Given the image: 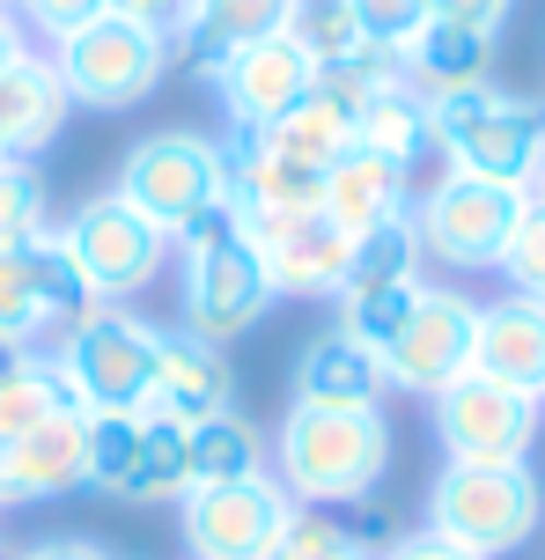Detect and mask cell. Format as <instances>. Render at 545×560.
I'll use <instances>...</instances> for the list:
<instances>
[{
	"label": "cell",
	"instance_id": "obj_19",
	"mask_svg": "<svg viewBox=\"0 0 545 560\" xmlns=\"http://www.w3.org/2000/svg\"><path fill=\"white\" fill-rule=\"evenodd\" d=\"M67 82L45 52L15 59L0 74V163H37L59 133H67Z\"/></svg>",
	"mask_w": 545,
	"mask_h": 560
},
{
	"label": "cell",
	"instance_id": "obj_26",
	"mask_svg": "<svg viewBox=\"0 0 545 560\" xmlns=\"http://www.w3.org/2000/svg\"><path fill=\"white\" fill-rule=\"evenodd\" d=\"M67 413H82V398L67 384V369L52 362V347L23 354V362L0 376V435H29V428L67 420Z\"/></svg>",
	"mask_w": 545,
	"mask_h": 560
},
{
	"label": "cell",
	"instance_id": "obj_29",
	"mask_svg": "<svg viewBox=\"0 0 545 560\" xmlns=\"http://www.w3.org/2000/svg\"><path fill=\"white\" fill-rule=\"evenodd\" d=\"M399 82H405V67H399V52H383V45H362V52L317 67V96H324V104H340L346 118H362L383 89H399Z\"/></svg>",
	"mask_w": 545,
	"mask_h": 560
},
{
	"label": "cell",
	"instance_id": "obj_17",
	"mask_svg": "<svg viewBox=\"0 0 545 560\" xmlns=\"http://www.w3.org/2000/svg\"><path fill=\"white\" fill-rule=\"evenodd\" d=\"M59 494H82V413L0 435V509H37Z\"/></svg>",
	"mask_w": 545,
	"mask_h": 560
},
{
	"label": "cell",
	"instance_id": "obj_43",
	"mask_svg": "<svg viewBox=\"0 0 545 560\" xmlns=\"http://www.w3.org/2000/svg\"><path fill=\"white\" fill-rule=\"evenodd\" d=\"M354 560H369V553H354Z\"/></svg>",
	"mask_w": 545,
	"mask_h": 560
},
{
	"label": "cell",
	"instance_id": "obj_2",
	"mask_svg": "<svg viewBox=\"0 0 545 560\" xmlns=\"http://www.w3.org/2000/svg\"><path fill=\"white\" fill-rule=\"evenodd\" d=\"M273 295L259 244L236 229V214H206L200 229L177 236V332L206 339V347H236L244 332H259Z\"/></svg>",
	"mask_w": 545,
	"mask_h": 560
},
{
	"label": "cell",
	"instance_id": "obj_44",
	"mask_svg": "<svg viewBox=\"0 0 545 560\" xmlns=\"http://www.w3.org/2000/svg\"><path fill=\"white\" fill-rule=\"evenodd\" d=\"M0 8H8V0H0Z\"/></svg>",
	"mask_w": 545,
	"mask_h": 560
},
{
	"label": "cell",
	"instance_id": "obj_20",
	"mask_svg": "<svg viewBox=\"0 0 545 560\" xmlns=\"http://www.w3.org/2000/svg\"><path fill=\"white\" fill-rule=\"evenodd\" d=\"M236 406V369H229V347H206V339L177 332L163 339V362H155V398L147 413H170V420H214Z\"/></svg>",
	"mask_w": 545,
	"mask_h": 560
},
{
	"label": "cell",
	"instance_id": "obj_37",
	"mask_svg": "<svg viewBox=\"0 0 545 560\" xmlns=\"http://www.w3.org/2000/svg\"><path fill=\"white\" fill-rule=\"evenodd\" d=\"M428 15L435 23H464L479 37H501V23L517 15V0H428Z\"/></svg>",
	"mask_w": 545,
	"mask_h": 560
},
{
	"label": "cell",
	"instance_id": "obj_4",
	"mask_svg": "<svg viewBox=\"0 0 545 560\" xmlns=\"http://www.w3.org/2000/svg\"><path fill=\"white\" fill-rule=\"evenodd\" d=\"M428 140L442 155V170L531 192V177L545 163V104H523L494 82L450 89V96H428Z\"/></svg>",
	"mask_w": 545,
	"mask_h": 560
},
{
	"label": "cell",
	"instance_id": "obj_1",
	"mask_svg": "<svg viewBox=\"0 0 545 560\" xmlns=\"http://www.w3.org/2000/svg\"><path fill=\"white\" fill-rule=\"evenodd\" d=\"M265 472L295 509H346L391 472V420L383 406H287L265 435Z\"/></svg>",
	"mask_w": 545,
	"mask_h": 560
},
{
	"label": "cell",
	"instance_id": "obj_13",
	"mask_svg": "<svg viewBox=\"0 0 545 560\" xmlns=\"http://www.w3.org/2000/svg\"><path fill=\"white\" fill-rule=\"evenodd\" d=\"M472 332H479V303L458 288H420V303L405 310L399 339L376 354L383 369V392L405 398H435L442 384H458L472 369Z\"/></svg>",
	"mask_w": 545,
	"mask_h": 560
},
{
	"label": "cell",
	"instance_id": "obj_39",
	"mask_svg": "<svg viewBox=\"0 0 545 560\" xmlns=\"http://www.w3.org/2000/svg\"><path fill=\"white\" fill-rule=\"evenodd\" d=\"M177 8H185V0H104V15H118V23H141V30H163V37L177 30Z\"/></svg>",
	"mask_w": 545,
	"mask_h": 560
},
{
	"label": "cell",
	"instance_id": "obj_34",
	"mask_svg": "<svg viewBox=\"0 0 545 560\" xmlns=\"http://www.w3.org/2000/svg\"><path fill=\"white\" fill-rule=\"evenodd\" d=\"M346 15H354V30H362V45L405 52V45L428 30V0H346Z\"/></svg>",
	"mask_w": 545,
	"mask_h": 560
},
{
	"label": "cell",
	"instance_id": "obj_8",
	"mask_svg": "<svg viewBox=\"0 0 545 560\" xmlns=\"http://www.w3.org/2000/svg\"><path fill=\"white\" fill-rule=\"evenodd\" d=\"M45 59L59 67L74 112H126V104H147L163 89V74H170V37L163 30H141V23H118V15H96L67 45H52Z\"/></svg>",
	"mask_w": 545,
	"mask_h": 560
},
{
	"label": "cell",
	"instance_id": "obj_40",
	"mask_svg": "<svg viewBox=\"0 0 545 560\" xmlns=\"http://www.w3.org/2000/svg\"><path fill=\"white\" fill-rule=\"evenodd\" d=\"M8 560H111L96 538H37V546H23V553H8Z\"/></svg>",
	"mask_w": 545,
	"mask_h": 560
},
{
	"label": "cell",
	"instance_id": "obj_11",
	"mask_svg": "<svg viewBox=\"0 0 545 560\" xmlns=\"http://www.w3.org/2000/svg\"><path fill=\"white\" fill-rule=\"evenodd\" d=\"M287 516H295V494H287L273 472L192 487V494L177 502L185 560H265V546L281 538Z\"/></svg>",
	"mask_w": 545,
	"mask_h": 560
},
{
	"label": "cell",
	"instance_id": "obj_30",
	"mask_svg": "<svg viewBox=\"0 0 545 560\" xmlns=\"http://www.w3.org/2000/svg\"><path fill=\"white\" fill-rule=\"evenodd\" d=\"M354 553H369V546H362V532L340 524L332 509H295L281 524V538L265 546V560H354Z\"/></svg>",
	"mask_w": 545,
	"mask_h": 560
},
{
	"label": "cell",
	"instance_id": "obj_23",
	"mask_svg": "<svg viewBox=\"0 0 545 560\" xmlns=\"http://www.w3.org/2000/svg\"><path fill=\"white\" fill-rule=\"evenodd\" d=\"M405 67V82L420 89V96H450V89H479L494 82V37H479V30H464V23H435L413 37L399 52Z\"/></svg>",
	"mask_w": 545,
	"mask_h": 560
},
{
	"label": "cell",
	"instance_id": "obj_42",
	"mask_svg": "<svg viewBox=\"0 0 545 560\" xmlns=\"http://www.w3.org/2000/svg\"><path fill=\"white\" fill-rule=\"evenodd\" d=\"M531 207H545V163H538V177H531Z\"/></svg>",
	"mask_w": 545,
	"mask_h": 560
},
{
	"label": "cell",
	"instance_id": "obj_36",
	"mask_svg": "<svg viewBox=\"0 0 545 560\" xmlns=\"http://www.w3.org/2000/svg\"><path fill=\"white\" fill-rule=\"evenodd\" d=\"M501 273H509V288H517V295L545 303V207H531V214H523L517 244H509V258H501Z\"/></svg>",
	"mask_w": 545,
	"mask_h": 560
},
{
	"label": "cell",
	"instance_id": "obj_41",
	"mask_svg": "<svg viewBox=\"0 0 545 560\" xmlns=\"http://www.w3.org/2000/svg\"><path fill=\"white\" fill-rule=\"evenodd\" d=\"M29 52H37V45H29V30L15 23V8H0V74H8L15 59H29Z\"/></svg>",
	"mask_w": 545,
	"mask_h": 560
},
{
	"label": "cell",
	"instance_id": "obj_22",
	"mask_svg": "<svg viewBox=\"0 0 545 560\" xmlns=\"http://www.w3.org/2000/svg\"><path fill=\"white\" fill-rule=\"evenodd\" d=\"M405 207H413V170L383 163V155H369V148H346L340 163L324 170V192H317V214H332L346 236L391 222V214H405Z\"/></svg>",
	"mask_w": 545,
	"mask_h": 560
},
{
	"label": "cell",
	"instance_id": "obj_14",
	"mask_svg": "<svg viewBox=\"0 0 545 560\" xmlns=\"http://www.w3.org/2000/svg\"><path fill=\"white\" fill-rule=\"evenodd\" d=\"M206 89L222 96L229 133H265L273 118H287L317 89V59L281 30V37H259V45H244L236 59H222Z\"/></svg>",
	"mask_w": 545,
	"mask_h": 560
},
{
	"label": "cell",
	"instance_id": "obj_45",
	"mask_svg": "<svg viewBox=\"0 0 545 560\" xmlns=\"http://www.w3.org/2000/svg\"><path fill=\"white\" fill-rule=\"evenodd\" d=\"M0 560H8V553H0Z\"/></svg>",
	"mask_w": 545,
	"mask_h": 560
},
{
	"label": "cell",
	"instance_id": "obj_32",
	"mask_svg": "<svg viewBox=\"0 0 545 560\" xmlns=\"http://www.w3.org/2000/svg\"><path fill=\"white\" fill-rule=\"evenodd\" d=\"M52 229V185L37 163H0V252Z\"/></svg>",
	"mask_w": 545,
	"mask_h": 560
},
{
	"label": "cell",
	"instance_id": "obj_12",
	"mask_svg": "<svg viewBox=\"0 0 545 560\" xmlns=\"http://www.w3.org/2000/svg\"><path fill=\"white\" fill-rule=\"evenodd\" d=\"M428 406H435V443L450 465H517L538 443V398L509 392L494 376H472V369L458 384H442Z\"/></svg>",
	"mask_w": 545,
	"mask_h": 560
},
{
	"label": "cell",
	"instance_id": "obj_3",
	"mask_svg": "<svg viewBox=\"0 0 545 560\" xmlns=\"http://www.w3.org/2000/svg\"><path fill=\"white\" fill-rule=\"evenodd\" d=\"M111 192L126 199L133 214H147V222L177 244L185 229H200L206 214H222V207H229V140L192 133V126L141 133L133 148H126Z\"/></svg>",
	"mask_w": 545,
	"mask_h": 560
},
{
	"label": "cell",
	"instance_id": "obj_35",
	"mask_svg": "<svg viewBox=\"0 0 545 560\" xmlns=\"http://www.w3.org/2000/svg\"><path fill=\"white\" fill-rule=\"evenodd\" d=\"M8 8H15V23H23L29 37H45V45H67L74 30H88L104 15V0H8Z\"/></svg>",
	"mask_w": 545,
	"mask_h": 560
},
{
	"label": "cell",
	"instance_id": "obj_33",
	"mask_svg": "<svg viewBox=\"0 0 545 560\" xmlns=\"http://www.w3.org/2000/svg\"><path fill=\"white\" fill-rule=\"evenodd\" d=\"M287 37L317 59V67H332V59L362 52V30L346 15V0H295V15H287Z\"/></svg>",
	"mask_w": 545,
	"mask_h": 560
},
{
	"label": "cell",
	"instance_id": "obj_16",
	"mask_svg": "<svg viewBox=\"0 0 545 560\" xmlns=\"http://www.w3.org/2000/svg\"><path fill=\"white\" fill-rule=\"evenodd\" d=\"M295 0H185L170 30V59H185L200 82H214V67L236 59L259 37H281Z\"/></svg>",
	"mask_w": 545,
	"mask_h": 560
},
{
	"label": "cell",
	"instance_id": "obj_46",
	"mask_svg": "<svg viewBox=\"0 0 545 560\" xmlns=\"http://www.w3.org/2000/svg\"><path fill=\"white\" fill-rule=\"evenodd\" d=\"M111 560H118V553H111Z\"/></svg>",
	"mask_w": 545,
	"mask_h": 560
},
{
	"label": "cell",
	"instance_id": "obj_7",
	"mask_svg": "<svg viewBox=\"0 0 545 560\" xmlns=\"http://www.w3.org/2000/svg\"><path fill=\"white\" fill-rule=\"evenodd\" d=\"M531 192L523 185H494V177H464V170H435V185L413 207L420 229V258L442 273H501V258L517 244Z\"/></svg>",
	"mask_w": 545,
	"mask_h": 560
},
{
	"label": "cell",
	"instance_id": "obj_27",
	"mask_svg": "<svg viewBox=\"0 0 545 560\" xmlns=\"http://www.w3.org/2000/svg\"><path fill=\"white\" fill-rule=\"evenodd\" d=\"M420 280V229H413V207L376 222L354 236V258H346V280L340 295H376V288H413ZM332 295V303H340Z\"/></svg>",
	"mask_w": 545,
	"mask_h": 560
},
{
	"label": "cell",
	"instance_id": "obj_9",
	"mask_svg": "<svg viewBox=\"0 0 545 560\" xmlns=\"http://www.w3.org/2000/svg\"><path fill=\"white\" fill-rule=\"evenodd\" d=\"M52 229H59V244H67V258L82 266V280L96 288V303H133L141 288H155V280L170 273V258H177L170 236L147 214H133L118 192H88Z\"/></svg>",
	"mask_w": 545,
	"mask_h": 560
},
{
	"label": "cell",
	"instance_id": "obj_24",
	"mask_svg": "<svg viewBox=\"0 0 545 560\" xmlns=\"http://www.w3.org/2000/svg\"><path fill=\"white\" fill-rule=\"evenodd\" d=\"M192 494V457H185V420L170 413H141V443H133V465L118 479L111 502L126 509H163Z\"/></svg>",
	"mask_w": 545,
	"mask_h": 560
},
{
	"label": "cell",
	"instance_id": "obj_5",
	"mask_svg": "<svg viewBox=\"0 0 545 560\" xmlns=\"http://www.w3.org/2000/svg\"><path fill=\"white\" fill-rule=\"evenodd\" d=\"M163 339H170V325L141 317L133 303H96L82 325H67L52 339V362L67 369L82 413H147Z\"/></svg>",
	"mask_w": 545,
	"mask_h": 560
},
{
	"label": "cell",
	"instance_id": "obj_28",
	"mask_svg": "<svg viewBox=\"0 0 545 560\" xmlns=\"http://www.w3.org/2000/svg\"><path fill=\"white\" fill-rule=\"evenodd\" d=\"M354 148H369V155H383V163H399V170H420V155H435V140H428V96H420L413 82L383 89L369 112L354 118Z\"/></svg>",
	"mask_w": 545,
	"mask_h": 560
},
{
	"label": "cell",
	"instance_id": "obj_21",
	"mask_svg": "<svg viewBox=\"0 0 545 560\" xmlns=\"http://www.w3.org/2000/svg\"><path fill=\"white\" fill-rule=\"evenodd\" d=\"M287 406H383V369L369 347L324 325L317 339H303V354L287 369Z\"/></svg>",
	"mask_w": 545,
	"mask_h": 560
},
{
	"label": "cell",
	"instance_id": "obj_10",
	"mask_svg": "<svg viewBox=\"0 0 545 560\" xmlns=\"http://www.w3.org/2000/svg\"><path fill=\"white\" fill-rule=\"evenodd\" d=\"M88 310H96V288L67 258L59 229H37V236L0 252V339L8 347H52Z\"/></svg>",
	"mask_w": 545,
	"mask_h": 560
},
{
	"label": "cell",
	"instance_id": "obj_25",
	"mask_svg": "<svg viewBox=\"0 0 545 560\" xmlns=\"http://www.w3.org/2000/svg\"><path fill=\"white\" fill-rule=\"evenodd\" d=\"M185 457H192V487L251 479V472H265V428L244 413V406H229V413L185 428Z\"/></svg>",
	"mask_w": 545,
	"mask_h": 560
},
{
	"label": "cell",
	"instance_id": "obj_31",
	"mask_svg": "<svg viewBox=\"0 0 545 560\" xmlns=\"http://www.w3.org/2000/svg\"><path fill=\"white\" fill-rule=\"evenodd\" d=\"M420 303V280H413V288H376V295H340V317H332V325H340L346 339H354V347H369V354H383V347H391V339H399V325H405V310Z\"/></svg>",
	"mask_w": 545,
	"mask_h": 560
},
{
	"label": "cell",
	"instance_id": "obj_6",
	"mask_svg": "<svg viewBox=\"0 0 545 560\" xmlns=\"http://www.w3.org/2000/svg\"><path fill=\"white\" fill-rule=\"evenodd\" d=\"M538 524H545V487L523 457L517 465H442L428 487V532L479 560L531 546Z\"/></svg>",
	"mask_w": 545,
	"mask_h": 560
},
{
	"label": "cell",
	"instance_id": "obj_38",
	"mask_svg": "<svg viewBox=\"0 0 545 560\" xmlns=\"http://www.w3.org/2000/svg\"><path fill=\"white\" fill-rule=\"evenodd\" d=\"M369 560H479V553H464V546H450V538H435L428 524H420V532L391 538V546H383V553H369Z\"/></svg>",
	"mask_w": 545,
	"mask_h": 560
},
{
	"label": "cell",
	"instance_id": "obj_18",
	"mask_svg": "<svg viewBox=\"0 0 545 560\" xmlns=\"http://www.w3.org/2000/svg\"><path fill=\"white\" fill-rule=\"evenodd\" d=\"M472 376H494V384H509L523 398H545V303H531V295L479 303Z\"/></svg>",
	"mask_w": 545,
	"mask_h": 560
},
{
	"label": "cell",
	"instance_id": "obj_15",
	"mask_svg": "<svg viewBox=\"0 0 545 560\" xmlns=\"http://www.w3.org/2000/svg\"><path fill=\"white\" fill-rule=\"evenodd\" d=\"M251 244H259L265 273H273V295H295V303H332L346 280V258H354V236H346L332 214H265V222H236Z\"/></svg>",
	"mask_w": 545,
	"mask_h": 560
}]
</instances>
